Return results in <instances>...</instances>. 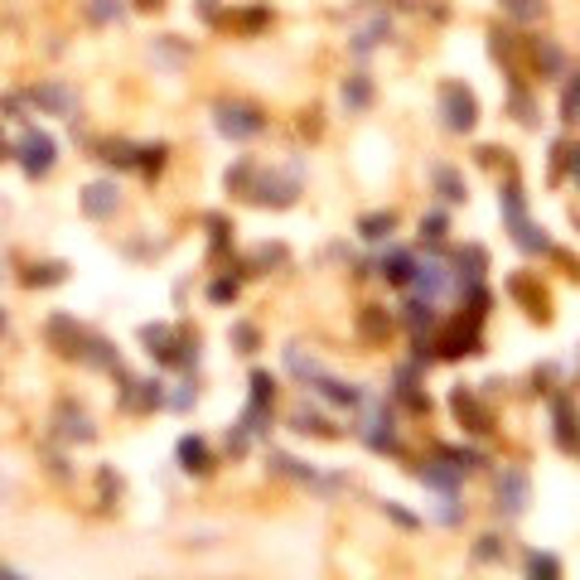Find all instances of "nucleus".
<instances>
[{
  "label": "nucleus",
  "instance_id": "f257e3e1",
  "mask_svg": "<svg viewBox=\"0 0 580 580\" xmlns=\"http://www.w3.org/2000/svg\"><path fill=\"white\" fill-rule=\"evenodd\" d=\"M445 111H450L445 121H450L454 131H469V126H474V97H469V92L445 88Z\"/></svg>",
  "mask_w": 580,
  "mask_h": 580
},
{
  "label": "nucleus",
  "instance_id": "f03ea898",
  "mask_svg": "<svg viewBox=\"0 0 580 580\" xmlns=\"http://www.w3.org/2000/svg\"><path fill=\"white\" fill-rule=\"evenodd\" d=\"M25 155H29V160H25V164H29V170H34V174H39V170H49V155H54V145H49L44 136H29V145H25Z\"/></svg>",
  "mask_w": 580,
  "mask_h": 580
},
{
  "label": "nucleus",
  "instance_id": "7ed1b4c3",
  "mask_svg": "<svg viewBox=\"0 0 580 580\" xmlns=\"http://www.w3.org/2000/svg\"><path fill=\"white\" fill-rule=\"evenodd\" d=\"M508 10H513V15H532L537 5H532V0H508Z\"/></svg>",
  "mask_w": 580,
  "mask_h": 580
}]
</instances>
